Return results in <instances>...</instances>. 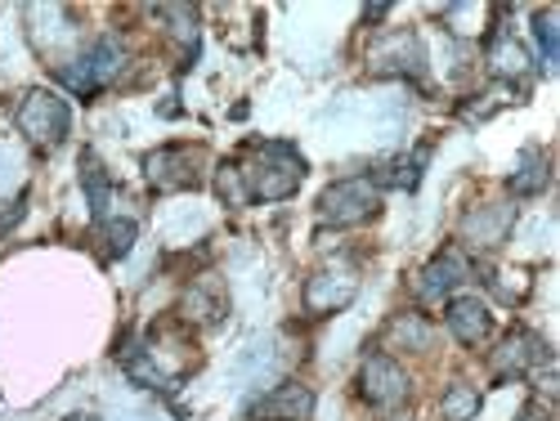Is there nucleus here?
<instances>
[{"label":"nucleus","instance_id":"obj_1","mask_svg":"<svg viewBox=\"0 0 560 421\" xmlns=\"http://www.w3.org/2000/svg\"><path fill=\"white\" fill-rule=\"evenodd\" d=\"M247 184V202H278L292 198L305 179V162L292 144H260L252 166H238Z\"/></svg>","mask_w":560,"mask_h":421},{"label":"nucleus","instance_id":"obj_2","mask_svg":"<svg viewBox=\"0 0 560 421\" xmlns=\"http://www.w3.org/2000/svg\"><path fill=\"white\" fill-rule=\"evenodd\" d=\"M382 207L377 198V184H372V175H350V179H337L328 194L318 198V215L328 224H363L372 220Z\"/></svg>","mask_w":560,"mask_h":421},{"label":"nucleus","instance_id":"obj_3","mask_svg":"<svg viewBox=\"0 0 560 421\" xmlns=\"http://www.w3.org/2000/svg\"><path fill=\"white\" fill-rule=\"evenodd\" d=\"M19 130L36 149H59L68 135V104L59 95H50V90H32L19 108Z\"/></svg>","mask_w":560,"mask_h":421},{"label":"nucleus","instance_id":"obj_4","mask_svg":"<svg viewBox=\"0 0 560 421\" xmlns=\"http://www.w3.org/2000/svg\"><path fill=\"white\" fill-rule=\"evenodd\" d=\"M121 59H126V55H121V45L108 36V40H100L90 55H81L77 68H63L59 81L72 90V95H95V90H104V85L121 72Z\"/></svg>","mask_w":560,"mask_h":421},{"label":"nucleus","instance_id":"obj_5","mask_svg":"<svg viewBox=\"0 0 560 421\" xmlns=\"http://www.w3.org/2000/svg\"><path fill=\"white\" fill-rule=\"evenodd\" d=\"M359 395L372 408H399V404H408V372L390 354H368V363L359 372Z\"/></svg>","mask_w":560,"mask_h":421},{"label":"nucleus","instance_id":"obj_6","mask_svg":"<svg viewBox=\"0 0 560 421\" xmlns=\"http://www.w3.org/2000/svg\"><path fill=\"white\" fill-rule=\"evenodd\" d=\"M551 363V350L534 337V332H525V327H516L498 350H493V377L498 382H511V377H529L534 367H547Z\"/></svg>","mask_w":560,"mask_h":421},{"label":"nucleus","instance_id":"obj_7","mask_svg":"<svg viewBox=\"0 0 560 421\" xmlns=\"http://www.w3.org/2000/svg\"><path fill=\"white\" fill-rule=\"evenodd\" d=\"M511 224H516V207H506V202H498V207H476L471 215H466V220L457 224V238H462L466 247L485 252V247L506 243Z\"/></svg>","mask_w":560,"mask_h":421},{"label":"nucleus","instance_id":"obj_8","mask_svg":"<svg viewBox=\"0 0 560 421\" xmlns=\"http://www.w3.org/2000/svg\"><path fill=\"white\" fill-rule=\"evenodd\" d=\"M314 412V390L301 382H283L278 390H269L265 399H256L247 408V417L256 421H305Z\"/></svg>","mask_w":560,"mask_h":421},{"label":"nucleus","instance_id":"obj_9","mask_svg":"<svg viewBox=\"0 0 560 421\" xmlns=\"http://www.w3.org/2000/svg\"><path fill=\"white\" fill-rule=\"evenodd\" d=\"M444 323L462 346H485L489 332H493V314L480 296H453L448 309H444Z\"/></svg>","mask_w":560,"mask_h":421},{"label":"nucleus","instance_id":"obj_10","mask_svg":"<svg viewBox=\"0 0 560 421\" xmlns=\"http://www.w3.org/2000/svg\"><path fill=\"white\" fill-rule=\"evenodd\" d=\"M466 278H471V265H466V256L453 252V247H444L422 273H417V296H422V301H440L453 288H462Z\"/></svg>","mask_w":560,"mask_h":421},{"label":"nucleus","instance_id":"obj_11","mask_svg":"<svg viewBox=\"0 0 560 421\" xmlns=\"http://www.w3.org/2000/svg\"><path fill=\"white\" fill-rule=\"evenodd\" d=\"M354 288H359L354 269H350V265H332V269H323V273L310 278L305 305H310L314 314H332V309H341V305L354 296Z\"/></svg>","mask_w":560,"mask_h":421},{"label":"nucleus","instance_id":"obj_12","mask_svg":"<svg viewBox=\"0 0 560 421\" xmlns=\"http://www.w3.org/2000/svg\"><path fill=\"white\" fill-rule=\"evenodd\" d=\"M149 179L158 189L175 194V189H198V153L194 149H162V153H149Z\"/></svg>","mask_w":560,"mask_h":421},{"label":"nucleus","instance_id":"obj_13","mask_svg":"<svg viewBox=\"0 0 560 421\" xmlns=\"http://www.w3.org/2000/svg\"><path fill=\"white\" fill-rule=\"evenodd\" d=\"M390 350H431V323L422 314H395L386 327Z\"/></svg>","mask_w":560,"mask_h":421},{"label":"nucleus","instance_id":"obj_14","mask_svg":"<svg viewBox=\"0 0 560 421\" xmlns=\"http://www.w3.org/2000/svg\"><path fill=\"white\" fill-rule=\"evenodd\" d=\"M547 179H551V162H547V153H542V149H525V157H521V175H511V194L534 198V194L547 189Z\"/></svg>","mask_w":560,"mask_h":421},{"label":"nucleus","instance_id":"obj_15","mask_svg":"<svg viewBox=\"0 0 560 421\" xmlns=\"http://www.w3.org/2000/svg\"><path fill=\"white\" fill-rule=\"evenodd\" d=\"M489 63H493V72H502V77H516V72L529 68V50H525V45L511 36V32H498V36L489 40Z\"/></svg>","mask_w":560,"mask_h":421},{"label":"nucleus","instance_id":"obj_16","mask_svg":"<svg viewBox=\"0 0 560 421\" xmlns=\"http://www.w3.org/2000/svg\"><path fill=\"white\" fill-rule=\"evenodd\" d=\"M81 184H85V194H90V211H95V220L104 224L108 220V194H113V184H108V175H104V166H100L95 153L81 157Z\"/></svg>","mask_w":560,"mask_h":421},{"label":"nucleus","instance_id":"obj_17","mask_svg":"<svg viewBox=\"0 0 560 421\" xmlns=\"http://www.w3.org/2000/svg\"><path fill=\"white\" fill-rule=\"evenodd\" d=\"M440 408H444V421H471L480 412V390L471 382H453L444 390V404Z\"/></svg>","mask_w":560,"mask_h":421},{"label":"nucleus","instance_id":"obj_18","mask_svg":"<svg viewBox=\"0 0 560 421\" xmlns=\"http://www.w3.org/2000/svg\"><path fill=\"white\" fill-rule=\"evenodd\" d=\"M100 229H104V238H108V260H117V256L130 252V243H135V224L130 220H104Z\"/></svg>","mask_w":560,"mask_h":421},{"label":"nucleus","instance_id":"obj_19","mask_svg":"<svg viewBox=\"0 0 560 421\" xmlns=\"http://www.w3.org/2000/svg\"><path fill=\"white\" fill-rule=\"evenodd\" d=\"M534 36H538V45H542V59L556 63V55H560V45H556V19H551V14H538V19H534Z\"/></svg>","mask_w":560,"mask_h":421},{"label":"nucleus","instance_id":"obj_20","mask_svg":"<svg viewBox=\"0 0 560 421\" xmlns=\"http://www.w3.org/2000/svg\"><path fill=\"white\" fill-rule=\"evenodd\" d=\"M547 417H551V408H547L542 399H534V404L521 412V421H547Z\"/></svg>","mask_w":560,"mask_h":421},{"label":"nucleus","instance_id":"obj_21","mask_svg":"<svg viewBox=\"0 0 560 421\" xmlns=\"http://www.w3.org/2000/svg\"><path fill=\"white\" fill-rule=\"evenodd\" d=\"M68 421H90V417H68Z\"/></svg>","mask_w":560,"mask_h":421},{"label":"nucleus","instance_id":"obj_22","mask_svg":"<svg viewBox=\"0 0 560 421\" xmlns=\"http://www.w3.org/2000/svg\"><path fill=\"white\" fill-rule=\"evenodd\" d=\"M395 421H408V417H395Z\"/></svg>","mask_w":560,"mask_h":421}]
</instances>
